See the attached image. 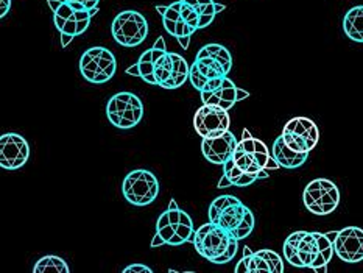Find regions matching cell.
<instances>
[{"instance_id": "cell-1", "label": "cell", "mask_w": 363, "mask_h": 273, "mask_svg": "<svg viewBox=\"0 0 363 273\" xmlns=\"http://www.w3.org/2000/svg\"><path fill=\"white\" fill-rule=\"evenodd\" d=\"M208 216L209 222L222 226L239 240L247 239L256 225L251 209L234 195H220L212 200Z\"/></svg>"}, {"instance_id": "cell-2", "label": "cell", "mask_w": 363, "mask_h": 273, "mask_svg": "<svg viewBox=\"0 0 363 273\" xmlns=\"http://www.w3.org/2000/svg\"><path fill=\"white\" fill-rule=\"evenodd\" d=\"M173 72L172 52L165 47L164 38H157L152 49L140 55L136 65L126 69V74L133 77H140L148 84L164 88L170 82Z\"/></svg>"}, {"instance_id": "cell-3", "label": "cell", "mask_w": 363, "mask_h": 273, "mask_svg": "<svg viewBox=\"0 0 363 273\" xmlns=\"http://www.w3.org/2000/svg\"><path fill=\"white\" fill-rule=\"evenodd\" d=\"M156 233L165 240L167 245H183L192 242L195 238V228L191 216L178 208L177 200H170L167 211L160 216L156 222Z\"/></svg>"}, {"instance_id": "cell-4", "label": "cell", "mask_w": 363, "mask_h": 273, "mask_svg": "<svg viewBox=\"0 0 363 273\" xmlns=\"http://www.w3.org/2000/svg\"><path fill=\"white\" fill-rule=\"evenodd\" d=\"M117 70L114 53L106 47H91L80 58V72L86 82L104 84L111 80Z\"/></svg>"}, {"instance_id": "cell-5", "label": "cell", "mask_w": 363, "mask_h": 273, "mask_svg": "<svg viewBox=\"0 0 363 273\" xmlns=\"http://www.w3.org/2000/svg\"><path fill=\"white\" fill-rule=\"evenodd\" d=\"M270 158L272 153L262 140L252 138L248 130H243L242 140H239L235 147L233 160L245 174L257 177L267 167Z\"/></svg>"}, {"instance_id": "cell-6", "label": "cell", "mask_w": 363, "mask_h": 273, "mask_svg": "<svg viewBox=\"0 0 363 273\" xmlns=\"http://www.w3.org/2000/svg\"><path fill=\"white\" fill-rule=\"evenodd\" d=\"M125 200L134 206H147L160 195V182L153 172L138 169L130 172L122 183Z\"/></svg>"}, {"instance_id": "cell-7", "label": "cell", "mask_w": 363, "mask_h": 273, "mask_svg": "<svg viewBox=\"0 0 363 273\" xmlns=\"http://www.w3.org/2000/svg\"><path fill=\"white\" fill-rule=\"evenodd\" d=\"M106 116L114 127L134 128L144 117V104L133 92H119L108 100Z\"/></svg>"}, {"instance_id": "cell-8", "label": "cell", "mask_w": 363, "mask_h": 273, "mask_svg": "<svg viewBox=\"0 0 363 273\" xmlns=\"http://www.w3.org/2000/svg\"><path fill=\"white\" fill-rule=\"evenodd\" d=\"M234 239L235 238L233 234L228 233L222 226L209 222L201 225L195 231L194 245L196 253L214 264L220 256H223L228 252Z\"/></svg>"}, {"instance_id": "cell-9", "label": "cell", "mask_w": 363, "mask_h": 273, "mask_svg": "<svg viewBox=\"0 0 363 273\" xmlns=\"http://www.w3.org/2000/svg\"><path fill=\"white\" fill-rule=\"evenodd\" d=\"M303 200L312 214L328 216L334 213L340 203V191L330 179L317 178L306 186Z\"/></svg>"}, {"instance_id": "cell-10", "label": "cell", "mask_w": 363, "mask_h": 273, "mask_svg": "<svg viewBox=\"0 0 363 273\" xmlns=\"http://www.w3.org/2000/svg\"><path fill=\"white\" fill-rule=\"evenodd\" d=\"M111 33L117 44L123 47H138L148 36V22L144 14L126 10L114 18Z\"/></svg>"}, {"instance_id": "cell-11", "label": "cell", "mask_w": 363, "mask_h": 273, "mask_svg": "<svg viewBox=\"0 0 363 273\" xmlns=\"http://www.w3.org/2000/svg\"><path fill=\"white\" fill-rule=\"evenodd\" d=\"M281 136L291 150L311 153L320 140V130L309 117H294L284 125Z\"/></svg>"}, {"instance_id": "cell-12", "label": "cell", "mask_w": 363, "mask_h": 273, "mask_svg": "<svg viewBox=\"0 0 363 273\" xmlns=\"http://www.w3.org/2000/svg\"><path fill=\"white\" fill-rule=\"evenodd\" d=\"M50 10L53 11L55 27L58 28L61 35H67L70 38L83 35L91 23L89 11H78L70 6L66 0H47Z\"/></svg>"}, {"instance_id": "cell-13", "label": "cell", "mask_w": 363, "mask_h": 273, "mask_svg": "<svg viewBox=\"0 0 363 273\" xmlns=\"http://www.w3.org/2000/svg\"><path fill=\"white\" fill-rule=\"evenodd\" d=\"M226 75V69L216 58L196 53L194 65L191 66L189 80L196 91L211 92L222 84Z\"/></svg>"}, {"instance_id": "cell-14", "label": "cell", "mask_w": 363, "mask_h": 273, "mask_svg": "<svg viewBox=\"0 0 363 273\" xmlns=\"http://www.w3.org/2000/svg\"><path fill=\"white\" fill-rule=\"evenodd\" d=\"M231 119L226 109L203 104L194 116V128L200 138H217L230 131Z\"/></svg>"}, {"instance_id": "cell-15", "label": "cell", "mask_w": 363, "mask_h": 273, "mask_svg": "<svg viewBox=\"0 0 363 273\" xmlns=\"http://www.w3.org/2000/svg\"><path fill=\"white\" fill-rule=\"evenodd\" d=\"M235 273H282L284 262L282 257L273 252V250H259V252H251L248 247L243 248V257L235 265Z\"/></svg>"}, {"instance_id": "cell-16", "label": "cell", "mask_w": 363, "mask_h": 273, "mask_svg": "<svg viewBox=\"0 0 363 273\" xmlns=\"http://www.w3.org/2000/svg\"><path fill=\"white\" fill-rule=\"evenodd\" d=\"M30 158V145L18 133H5L0 136V166L6 170H18Z\"/></svg>"}, {"instance_id": "cell-17", "label": "cell", "mask_w": 363, "mask_h": 273, "mask_svg": "<svg viewBox=\"0 0 363 273\" xmlns=\"http://www.w3.org/2000/svg\"><path fill=\"white\" fill-rule=\"evenodd\" d=\"M335 255L343 262L357 264L363 261V230L359 226H346L337 233L334 240Z\"/></svg>"}, {"instance_id": "cell-18", "label": "cell", "mask_w": 363, "mask_h": 273, "mask_svg": "<svg viewBox=\"0 0 363 273\" xmlns=\"http://www.w3.org/2000/svg\"><path fill=\"white\" fill-rule=\"evenodd\" d=\"M238 143V138L231 131H226L222 136L203 139L201 152L209 162L217 164V166H223L228 160L233 158Z\"/></svg>"}, {"instance_id": "cell-19", "label": "cell", "mask_w": 363, "mask_h": 273, "mask_svg": "<svg viewBox=\"0 0 363 273\" xmlns=\"http://www.w3.org/2000/svg\"><path fill=\"white\" fill-rule=\"evenodd\" d=\"M203 104L206 105H216L230 111V109L240 100H247L250 97V92L242 88H238L230 78H225L222 84L217 89L211 92H200Z\"/></svg>"}, {"instance_id": "cell-20", "label": "cell", "mask_w": 363, "mask_h": 273, "mask_svg": "<svg viewBox=\"0 0 363 273\" xmlns=\"http://www.w3.org/2000/svg\"><path fill=\"white\" fill-rule=\"evenodd\" d=\"M162 21H164V28L167 30V33L172 35L173 38H177L179 45L183 47L184 50L189 49L191 36L195 33L196 28L189 26L183 16L179 14V11L173 5H169L167 13L162 16Z\"/></svg>"}, {"instance_id": "cell-21", "label": "cell", "mask_w": 363, "mask_h": 273, "mask_svg": "<svg viewBox=\"0 0 363 273\" xmlns=\"http://www.w3.org/2000/svg\"><path fill=\"white\" fill-rule=\"evenodd\" d=\"M272 156L279 162V166L284 169H298L309 158V153H299L291 150V148L284 143V138L279 136L274 139Z\"/></svg>"}, {"instance_id": "cell-22", "label": "cell", "mask_w": 363, "mask_h": 273, "mask_svg": "<svg viewBox=\"0 0 363 273\" xmlns=\"http://www.w3.org/2000/svg\"><path fill=\"white\" fill-rule=\"evenodd\" d=\"M223 175L220 178V182L217 184L218 189H225V187H247L250 184H252L259 179L256 175H250V174H245V172L238 166V164L234 162V160H228L223 164Z\"/></svg>"}, {"instance_id": "cell-23", "label": "cell", "mask_w": 363, "mask_h": 273, "mask_svg": "<svg viewBox=\"0 0 363 273\" xmlns=\"http://www.w3.org/2000/svg\"><path fill=\"white\" fill-rule=\"evenodd\" d=\"M345 35L354 43H363V5L354 6L345 14Z\"/></svg>"}, {"instance_id": "cell-24", "label": "cell", "mask_w": 363, "mask_h": 273, "mask_svg": "<svg viewBox=\"0 0 363 273\" xmlns=\"http://www.w3.org/2000/svg\"><path fill=\"white\" fill-rule=\"evenodd\" d=\"M173 58V72L170 82L165 86V89H178L189 80V74H191V66L186 61L184 57L178 53H172Z\"/></svg>"}, {"instance_id": "cell-25", "label": "cell", "mask_w": 363, "mask_h": 273, "mask_svg": "<svg viewBox=\"0 0 363 273\" xmlns=\"http://www.w3.org/2000/svg\"><path fill=\"white\" fill-rule=\"evenodd\" d=\"M33 272L35 273H69L70 269L62 257L50 255V256L41 257V260L35 264Z\"/></svg>"}, {"instance_id": "cell-26", "label": "cell", "mask_w": 363, "mask_h": 273, "mask_svg": "<svg viewBox=\"0 0 363 273\" xmlns=\"http://www.w3.org/2000/svg\"><path fill=\"white\" fill-rule=\"evenodd\" d=\"M199 55H208V57L216 58L220 62V65H222L226 69V72L230 74V70L233 67V57H231L230 50H228L225 45H222V44H206L199 50Z\"/></svg>"}, {"instance_id": "cell-27", "label": "cell", "mask_w": 363, "mask_h": 273, "mask_svg": "<svg viewBox=\"0 0 363 273\" xmlns=\"http://www.w3.org/2000/svg\"><path fill=\"white\" fill-rule=\"evenodd\" d=\"M181 2H187L189 5H192L196 10V13L201 16V19L206 27L211 26L212 21L216 19L217 10H216L214 0H181Z\"/></svg>"}, {"instance_id": "cell-28", "label": "cell", "mask_w": 363, "mask_h": 273, "mask_svg": "<svg viewBox=\"0 0 363 273\" xmlns=\"http://www.w3.org/2000/svg\"><path fill=\"white\" fill-rule=\"evenodd\" d=\"M172 5L177 8V10L179 11V14L183 16L184 21L189 23V26L196 28V30L206 28V26H204V22L201 19V16L196 13V10H195L192 5H189L187 2H181V0H177V2L172 4Z\"/></svg>"}, {"instance_id": "cell-29", "label": "cell", "mask_w": 363, "mask_h": 273, "mask_svg": "<svg viewBox=\"0 0 363 273\" xmlns=\"http://www.w3.org/2000/svg\"><path fill=\"white\" fill-rule=\"evenodd\" d=\"M306 231H295L291 233L290 236L286 239V242H284V256H286L287 262H290L291 265H295V267H298V260H296V248H298V244L299 240H301V238L304 236Z\"/></svg>"}, {"instance_id": "cell-30", "label": "cell", "mask_w": 363, "mask_h": 273, "mask_svg": "<svg viewBox=\"0 0 363 273\" xmlns=\"http://www.w3.org/2000/svg\"><path fill=\"white\" fill-rule=\"evenodd\" d=\"M238 250H239V239H234L233 244L230 245V248H228V252H226L223 256H220L214 264L222 265V264L231 262V261L234 260V257H235V255H238Z\"/></svg>"}, {"instance_id": "cell-31", "label": "cell", "mask_w": 363, "mask_h": 273, "mask_svg": "<svg viewBox=\"0 0 363 273\" xmlns=\"http://www.w3.org/2000/svg\"><path fill=\"white\" fill-rule=\"evenodd\" d=\"M123 273H153V269L147 267V265H144V264L136 262V264L128 265V267H125Z\"/></svg>"}, {"instance_id": "cell-32", "label": "cell", "mask_w": 363, "mask_h": 273, "mask_svg": "<svg viewBox=\"0 0 363 273\" xmlns=\"http://www.w3.org/2000/svg\"><path fill=\"white\" fill-rule=\"evenodd\" d=\"M67 4H80L82 6H84L86 11H91L94 8H99V2L100 0H66Z\"/></svg>"}, {"instance_id": "cell-33", "label": "cell", "mask_w": 363, "mask_h": 273, "mask_svg": "<svg viewBox=\"0 0 363 273\" xmlns=\"http://www.w3.org/2000/svg\"><path fill=\"white\" fill-rule=\"evenodd\" d=\"M11 10V0H0V18L5 16Z\"/></svg>"}, {"instance_id": "cell-34", "label": "cell", "mask_w": 363, "mask_h": 273, "mask_svg": "<svg viewBox=\"0 0 363 273\" xmlns=\"http://www.w3.org/2000/svg\"><path fill=\"white\" fill-rule=\"evenodd\" d=\"M165 244V240L160 236V234H155V238H153V240H152V247H161V245H164Z\"/></svg>"}, {"instance_id": "cell-35", "label": "cell", "mask_w": 363, "mask_h": 273, "mask_svg": "<svg viewBox=\"0 0 363 273\" xmlns=\"http://www.w3.org/2000/svg\"><path fill=\"white\" fill-rule=\"evenodd\" d=\"M72 39H74V38H70V36H67V35H61V45H62V47H67L70 43H72Z\"/></svg>"}, {"instance_id": "cell-36", "label": "cell", "mask_w": 363, "mask_h": 273, "mask_svg": "<svg viewBox=\"0 0 363 273\" xmlns=\"http://www.w3.org/2000/svg\"><path fill=\"white\" fill-rule=\"evenodd\" d=\"M167 8H169V6H160V5H157V6H156V11L160 13L161 16H164L165 13H167Z\"/></svg>"}, {"instance_id": "cell-37", "label": "cell", "mask_w": 363, "mask_h": 273, "mask_svg": "<svg viewBox=\"0 0 363 273\" xmlns=\"http://www.w3.org/2000/svg\"><path fill=\"white\" fill-rule=\"evenodd\" d=\"M225 5L223 4H216V10H217V13H220V11H223L225 10Z\"/></svg>"}]
</instances>
